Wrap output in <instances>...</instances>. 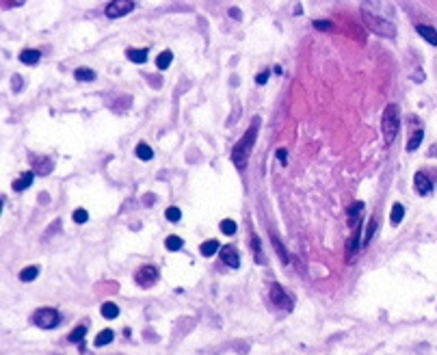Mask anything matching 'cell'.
Wrapping results in <instances>:
<instances>
[{
  "label": "cell",
  "mask_w": 437,
  "mask_h": 355,
  "mask_svg": "<svg viewBox=\"0 0 437 355\" xmlns=\"http://www.w3.org/2000/svg\"><path fill=\"white\" fill-rule=\"evenodd\" d=\"M258 124H260V117H253L249 130L243 134V139H240L238 143L234 145V150H232V161H234V165H236L238 169L247 167L251 150H253V145H255V136H258Z\"/></svg>",
  "instance_id": "obj_1"
},
{
  "label": "cell",
  "mask_w": 437,
  "mask_h": 355,
  "mask_svg": "<svg viewBox=\"0 0 437 355\" xmlns=\"http://www.w3.org/2000/svg\"><path fill=\"white\" fill-rule=\"evenodd\" d=\"M381 128H383V139L385 143H394L398 130H401V113H398V104H387L383 111V117H381Z\"/></svg>",
  "instance_id": "obj_2"
},
{
  "label": "cell",
  "mask_w": 437,
  "mask_h": 355,
  "mask_svg": "<svg viewBox=\"0 0 437 355\" xmlns=\"http://www.w3.org/2000/svg\"><path fill=\"white\" fill-rule=\"evenodd\" d=\"M362 18L366 22V26H368L373 32H376V35L387 37V39H394V37H396V26L392 24V22L379 18V15L373 13L368 7H362Z\"/></svg>",
  "instance_id": "obj_3"
},
{
  "label": "cell",
  "mask_w": 437,
  "mask_h": 355,
  "mask_svg": "<svg viewBox=\"0 0 437 355\" xmlns=\"http://www.w3.org/2000/svg\"><path fill=\"white\" fill-rule=\"evenodd\" d=\"M32 323H35L39 329H52L61 323V314L54 308H39L35 314H32Z\"/></svg>",
  "instance_id": "obj_4"
},
{
  "label": "cell",
  "mask_w": 437,
  "mask_h": 355,
  "mask_svg": "<svg viewBox=\"0 0 437 355\" xmlns=\"http://www.w3.org/2000/svg\"><path fill=\"white\" fill-rule=\"evenodd\" d=\"M130 11H134V2H132V0H111L108 7H106V18L117 20V18L128 15Z\"/></svg>",
  "instance_id": "obj_5"
},
{
  "label": "cell",
  "mask_w": 437,
  "mask_h": 355,
  "mask_svg": "<svg viewBox=\"0 0 437 355\" xmlns=\"http://www.w3.org/2000/svg\"><path fill=\"white\" fill-rule=\"evenodd\" d=\"M271 301L275 303L277 308L286 310V312H290V310H292V299H290V294L283 290V286H280V284H273V286H271Z\"/></svg>",
  "instance_id": "obj_6"
},
{
  "label": "cell",
  "mask_w": 437,
  "mask_h": 355,
  "mask_svg": "<svg viewBox=\"0 0 437 355\" xmlns=\"http://www.w3.org/2000/svg\"><path fill=\"white\" fill-rule=\"evenodd\" d=\"M158 282V271L154 269V266H143V269H139L136 271V284L139 286H143V288H150V286H154V284Z\"/></svg>",
  "instance_id": "obj_7"
},
{
  "label": "cell",
  "mask_w": 437,
  "mask_h": 355,
  "mask_svg": "<svg viewBox=\"0 0 437 355\" xmlns=\"http://www.w3.org/2000/svg\"><path fill=\"white\" fill-rule=\"evenodd\" d=\"M221 258L229 269H238L240 266V256H238V249L234 247V245H225V247L221 249Z\"/></svg>",
  "instance_id": "obj_8"
},
{
  "label": "cell",
  "mask_w": 437,
  "mask_h": 355,
  "mask_svg": "<svg viewBox=\"0 0 437 355\" xmlns=\"http://www.w3.org/2000/svg\"><path fill=\"white\" fill-rule=\"evenodd\" d=\"M32 165H35V173H39V176H48V173L52 171V161L46 156H35L31 158Z\"/></svg>",
  "instance_id": "obj_9"
},
{
  "label": "cell",
  "mask_w": 437,
  "mask_h": 355,
  "mask_svg": "<svg viewBox=\"0 0 437 355\" xmlns=\"http://www.w3.org/2000/svg\"><path fill=\"white\" fill-rule=\"evenodd\" d=\"M413 187H416V191L420 195H429L431 191H433V184H431V180L424 176V173H416V178H413Z\"/></svg>",
  "instance_id": "obj_10"
},
{
  "label": "cell",
  "mask_w": 437,
  "mask_h": 355,
  "mask_svg": "<svg viewBox=\"0 0 437 355\" xmlns=\"http://www.w3.org/2000/svg\"><path fill=\"white\" fill-rule=\"evenodd\" d=\"M125 57L132 63H145L147 61V48H128Z\"/></svg>",
  "instance_id": "obj_11"
},
{
  "label": "cell",
  "mask_w": 437,
  "mask_h": 355,
  "mask_svg": "<svg viewBox=\"0 0 437 355\" xmlns=\"http://www.w3.org/2000/svg\"><path fill=\"white\" fill-rule=\"evenodd\" d=\"M416 31L420 32V35H422L424 41H429V43H433V46H437V31H435V29H431V26H427V24H418Z\"/></svg>",
  "instance_id": "obj_12"
},
{
  "label": "cell",
  "mask_w": 437,
  "mask_h": 355,
  "mask_svg": "<svg viewBox=\"0 0 437 355\" xmlns=\"http://www.w3.org/2000/svg\"><path fill=\"white\" fill-rule=\"evenodd\" d=\"M32 178H35V173H32V171H24V173H22V176L13 182V191H24V189H29L31 184H32Z\"/></svg>",
  "instance_id": "obj_13"
},
{
  "label": "cell",
  "mask_w": 437,
  "mask_h": 355,
  "mask_svg": "<svg viewBox=\"0 0 437 355\" xmlns=\"http://www.w3.org/2000/svg\"><path fill=\"white\" fill-rule=\"evenodd\" d=\"M41 59V52L39 50H32V48H29V50L20 52V61L24 65H35L37 61Z\"/></svg>",
  "instance_id": "obj_14"
},
{
  "label": "cell",
  "mask_w": 437,
  "mask_h": 355,
  "mask_svg": "<svg viewBox=\"0 0 437 355\" xmlns=\"http://www.w3.org/2000/svg\"><path fill=\"white\" fill-rule=\"evenodd\" d=\"M102 316L104 319H117L119 316V308H117V303H113V301H106V303H102Z\"/></svg>",
  "instance_id": "obj_15"
},
{
  "label": "cell",
  "mask_w": 437,
  "mask_h": 355,
  "mask_svg": "<svg viewBox=\"0 0 437 355\" xmlns=\"http://www.w3.org/2000/svg\"><path fill=\"white\" fill-rule=\"evenodd\" d=\"M271 240H273V247H275V251L280 254V258H281V262L283 264H288L290 262V256H288V251L283 249V245H281V240L275 236V234H271Z\"/></svg>",
  "instance_id": "obj_16"
},
{
  "label": "cell",
  "mask_w": 437,
  "mask_h": 355,
  "mask_svg": "<svg viewBox=\"0 0 437 355\" xmlns=\"http://www.w3.org/2000/svg\"><path fill=\"white\" fill-rule=\"evenodd\" d=\"M171 61H173V52H171V50H165V52L158 54V59H156V67H158V69H167L169 65H171Z\"/></svg>",
  "instance_id": "obj_17"
},
{
  "label": "cell",
  "mask_w": 437,
  "mask_h": 355,
  "mask_svg": "<svg viewBox=\"0 0 437 355\" xmlns=\"http://www.w3.org/2000/svg\"><path fill=\"white\" fill-rule=\"evenodd\" d=\"M113 338H115V334L111 329H104V331H100V334L95 336V340H94V345L95 347H104V345H111L113 342Z\"/></svg>",
  "instance_id": "obj_18"
},
{
  "label": "cell",
  "mask_w": 437,
  "mask_h": 355,
  "mask_svg": "<svg viewBox=\"0 0 437 355\" xmlns=\"http://www.w3.org/2000/svg\"><path fill=\"white\" fill-rule=\"evenodd\" d=\"M251 247H253V256H255V262H260V264H266V258L264 254H262V247H260V240L255 234H251Z\"/></svg>",
  "instance_id": "obj_19"
},
{
  "label": "cell",
  "mask_w": 437,
  "mask_h": 355,
  "mask_svg": "<svg viewBox=\"0 0 437 355\" xmlns=\"http://www.w3.org/2000/svg\"><path fill=\"white\" fill-rule=\"evenodd\" d=\"M37 275H39V266H35V264H32V266H26V269L20 271V280H22V282H32Z\"/></svg>",
  "instance_id": "obj_20"
},
{
  "label": "cell",
  "mask_w": 437,
  "mask_h": 355,
  "mask_svg": "<svg viewBox=\"0 0 437 355\" xmlns=\"http://www.w3.org/2000/svg\"><path fill=\"white\" fill-rule=\"evenodd\" d=\"M364 212V204L362 201H355V204L351 206V210H348V219H351L353 226H357L359 223V215Z\"/></svg>",
  "instance_id": "obj_21"
},
{
  "label": "cell",
  "mask_w": 437,
  "mask_h": 355,
  "mask_svg": "<svg viewBox=\"0 0 437 355\" xmlns=\"http://www.w3.org/2000/svg\"><path fill=\"white\" fill-rule=\"evenodd\" d=\"M74 78L80 80V83H85V80H94V78H95V72H94V69H89V67H78V69L74 72Z\"/></svg>",
  "instance_id": "obj_22"
},
{
  "label": "cell",
  "mask_w": 437,
  "mask_h": 355,
  "mask_svg": "<svg viewBox=\"0 0 437 355\" xmlns=\"http://www.w3.org/2000/svg\"><path fill=\"white\" fill-rule=\"evenodd\" d=\"M134 152H136V156H139L141 161H152V156H154V152H152V147L147 143H139Z\"/></svg>",
  "instance_id": "obj_23"
},
{
  "label": "cell",
  "mask_w": 437,
  "mask_h": 355,
  "mask_svg": "<svg viewBox=\"0 0 437 355\" xmlns=\"http://www.w3.org/2000/svg\"><path fill=\"white\" fill-rule=\"evenodd\" d=\"M403 219H405V208H403L401 204H394L392 206V215H390V221L394 223V226H398Z\"/></svg>",
  "instance_id": "obj_24"
},
{
  "label": "cell",
  "mask_w": 437,
  "mask_h": 355,
  "mask_svg": "<svg viewBox=\"0 0 437 355\" xmlns=\"http://www.w3.org/2000/svg\"><path fill=\"white\" fill-rule=\"evenodd\" d=\"M199 251H201V256H208L210 258V256H215L218 251V243L217 240H206V243L199 247Z\"/></svg>",
  "instance_id": "obj_25"
},
{
  "label": "cell",
  "mask_w": 437,
  "mask_h": 355,
  "mask_svg": "<svg viewBox=\"0 0 437 355\" xmlns=\"http://www.w3.org/2000/svg\"><path fill=\"white\" fill-rule=\"evenodd\" d=\"M376 232V217H370L368 221V227H366V234L362 236V245H368V240L373 238V234Z\"/></svg>",
  "instance_id": "obj_26"
},
{
  "label": "cell",
  "mask_w": 437,
  "mask_h": 355,
  "mask_svg": "<svg viewBox=\"0 0 437 355\" xmlns=\"http://www.w3.org/2000/svg\"><path fill=\"white\" fill-rule=\"evenodd\" d=\"M165 247L169 249V251H180L184 247V240L180 238V236H169L167 240H165Z\"/></svg>",
  "instance_id": "obj_27"
},
{
  "label": "cell",
  "mask_w": 437,
  "mask_h": 355,
  "mask_svg": "<svg viewBox=\"0 0 437 355\" xmlns=\"http://www.w3.org/2000/svg\"><path fill=\"white\" fill-rule=\"evenodd\" d=\"M422 136H424V132H422V130H418L416 134H411V139H409V143H407V152H413V150H418V147H420V143H422Z\"/></svg>",
  "instance_id": "obj_28"
},
{
  "label": "cell",
  "mask_w": 437,
  "mask_h": 355,
  "mask_svg": "<svg viewBox=\"0 0 437 355\" xmlns=\"http://www.w3.org/2000/svg\"><path fill=\"white\" fill-rule=\"evenodd\" d=\"M87 336V327L85 325H78L76 329L69 334V342H83V338Z\"/></svg>",
  "instance_id": "obj_29"
},
{
  "label": "cell",
  "mask_w": 437,
  "mask_h": 355,
  "mask_svg": "<svg viewBox=\"0 0 437 355\" xmlns=\"http://www.w3.org/2000/svg\"><path fill=\"white\" fill-rule=\"evenodd\" d=\"M221 232L227 234V236H234V234H236V223H234L232 219H223L221 221Z\"/></svg>",
  "instance_id": "obj_30"
},
{
  "label": "cell",
  "mask_w": 437,
  "mask_h": 355,
  "mask_svg": "<svg viewBox=\"0 0 437 355\" xmlns=\"http://www.w3.org/2000/svg\"><path fill=\"white\" fill-rule=\"evenodd\" d=\"M165 217L169 221H180V217H182V212H180V208H176V206H171V208H167Z\"/></svg>",
  "instance_id": "obj_31"
},
{
  "label": "cell",
  "mask_w": 437,
  "mask_h": 355,
  "mask_svg": "<svg viewBox=\"0 0 437 355\" xmlns=\"http://www.w3.org/2000/svg\"><path fill=\"white\" fill-rule=\"evenodd\" d=\"M314 26H316L318 31H331V29H333V24H331L329 20H316Z\"/></svg>",
  "instance_id": "obj_32"
},
{
  "label": "cell",
  "mask_w": 437,
  "mask_h": 355,
  "mask_svg": "<svg viewBox=\"0 0 437 355\" xmlns=\"http://www.w3.org/2000/svg\"><path fill=\"white\" fill-rule=\"evenodd\" d=\"M87 219H89V215H87V210L78 208V210L74 212V221H76V223H85Z\"/></svg>",
  "instance_id": "obj_33"
},
{
  "label": "cell",
  "mask_w": 437,
  "mask_h": 355,
  "mask_svg": "<svg viewBox=\"0 0 437 355\" xmlns=\"http://www.w3.org/2000/svg\"><path fill=\"white\" fill-rule=\"evenodd\" d=\"M26 0H4V7L7 9H13V7H22Z\"/></svg>",
  "instance_id": "obj_34"
},
{
  "label": "cell",
  "mask_w": 437,
  "mask_h": 355,
  "mask_svg": "<svg viewBox=\"0 0 437 355\" xmlns=\"http://www.w3.org/2000/svg\"><path fill=\"white\" fill-rule=\"evenodd\" d=\"M229 15H232L234 20H243V11H240L238 7H232V9H229Z\"/></svg>",
  "instance_id": "obj_35"
},
{
  "label": "cell",
  "mask_w": 437,
  "mask_h": 355,
  "mask_svg": "<svg viewBox=\"0 0 437 355\" xmlns=\"http://www.w3.org/2000/svg\"><path fill=\"white\" fill-rule=\"evenodd\" d=\"M266 80H269V72H262V74L255 76V83H258V85H264Z\"/></svg>",
  "instance_id": "obj_36"
},
{
  "label": "cell",
  "mask_w": 437,
  "mask_h": 355,
  "mask_svg": "<svg viewBox=\"0 0 437 355\" xmlns=\"http://www.w3.org/2000/svg\"><path fill=\"white\" fill-rule=\"evenodd\" d=\"M11 83H13V89H15V91H20V89H22V83H24V80H22L20 76H13V78H11Z\"/></svg>",
  "instance_id": "obj_37"
},
{
  "label": "cell",
  "mask_w": 437,
  "mask_h": 355,
  "mask_svg": "<svg viewBox=\"0 0 437 355\" xmlns=\"http://www.w3.org/2000/svg\"><path fill=\"white\" fill-rule=\"evenodd\" d=\"M286 156H288V154H286V150H277V158H280L281 165H286V162H288V158H286Z\"/></svg>",
  "instance_id": "obj_38"
}]
</instances>
